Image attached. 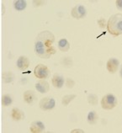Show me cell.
<instances>
[{
    "label": "cell",
    "instance_id": "obj_23",
    "mask_svg": "<svg viewBox=\"0 0 122 133\" xmlns=\"http://www.w3.org/2000/svg\"><path fill=\"white\" fill-rule=\"evenodd\" d=\"M116 7L117 9L122 11V0H117L116 2Z\"/></svg>",
    "mask_w": 122,
    "mask_h": 133
},
{
    "label": "cell",
    "instance_id": "obj_22",
    "mask_svg": "<svg viewBox=\"0 0 122 133\" xmlns=\"http://www.w3.org/2000/svg\"><path fill=\"white\" fill-rule=\"evenodd\" d=\"M74 84H75V82L73 81L72 79H71V78H67V88H72L73 86H74Z\"/></svg>",
    "mask_w": 122,
    "mask_h": 133
},
{
    "label": "cell",
    "instance_id": "obj_15",
    "mask_svg": "<svg viewBox=\"0 0 122 133\" xmlns=\"http://www.w3.org/2000/svg\"><path fill=\"white\" fill-rule=\"evenodd\" d=\"M27 6V3L25 0H16L13 2V8H15L17 11H23L25 9Z\"/></svg>",
    "mask_w": 122,
    "mask_h": 133
},
{
    "label": "cell",
    "instance_id": "obj_11",
    "mask_svg": "<svg viewBox=\"0 0 122 133\" xmlns=\"http://www.w3.org/2000/svg\"><path fill=\"white\" fill-rule=\"evenodd\" d=\"M23 99L27 104H32L36 100V94L33 90H26L23 94Z\"/></svg>",
    "mask_w": 122,
    "mask_h": 133
},
{
    "label": "cell",
    "instance_id": "obj_4",
    "mask_svg": "<svg viewBox=\"0 0 122 133\" xmlns=\"http://www.w3.org/2000/svg\"><path fill=\"white\" fill-rule=\"evenodd\" d=\"M34 74L38 79H46L50 76V70L46 65L38 64L34 69Z\"/></svg>",
    "mask_w": 122,
    "mask_h": 133
},
{
    "label": "cell",
    "instance_id": "obj_2",
    "mask_svg": "<svg viewBox=\"0 0 122 133\" xmlns=\"http://www.w3.org/2000/svg\"><path fill=\"white\" fill-rule=\"evenodd\" d=\"M107 30L114 36L122 35V14H116L110 16L107 21Z\"/></svg>",
    "mask_w": 122,
    "mask_h": 133
},
{
    "label": "cell",
    "instance_id": "obj_19",
    "mask_svg": "<svg viewBox=\"0 0 122 133\" xmlns=\"http://www.w3.org/2000/svg\"><path fill=\"white\" fill-rule=\"evenodd\" d=\"M76 98L75 94H68V95H65L62 99V103L64 106H67L69 104L72 102V100H73Z\"/></svg>",
    "mask_w": 122,
    "mask_h": 133
},
{
    "label": "cell",
    "instance_id": "obj_10",
    "mask_svg": "<svg viewBox=\"0 0 122 133\" xmlns=\"http://www.w3.org/2000/svg\"><path fill=\"white\" fill-rule=\"evenodd\" d=\"M45 131V125L40 121H35L30 125V131L33 133H40Z\"/></svg>",
    "mask_w": 122,
    "mask_h": 133
},
{
    "label": "cell",
    "instance_id": "obj_20",
    "mask_svg": "<svg viewBox=\"0 0 122 133\" xmlns=\"http://www.w3.org/2000/svg\"><path fill=\"white\" fill-rule=\"evenodd\" d=\"M88 101L89 104H92V105H96L98 104V96L93 94H89L88 97Z\"/></svg>",
    "mask_w": 122,
    "mask_h": 133
},
{
    "label": "cell",
    "instance_id": "obj_13",
    "mask_svg": "<svg viewBox=\"0 0 122 133\" xmlns=\"http://www.w3.org/2000/svg\"><path fill=\"white\" fill-rule=\"evenodd\" d=\"M11 117L13 121H22L24 119V114L21 110L18 109V108H13L11 110Z\"/></svg>",
    "mask_w": 122,
    "mask_h": 133
},
{
    "label": "cell",
    "instance_id": "obj_21",
    "mask_svg": "<svg viewBox=\"0 0 122 133\" xmlns=\"http://www.w3.org/2000/svg\"><path fill=\"white\" fill-rule=\"evenodd\" d=\"M98 24L100 29H104L105 27H107V21L104 19H99L98 20Z\"/></svg>",
    "mask_w": 122,
    "mask_h": 133
},
{
    "label": "cell",
    "instance_id": "obj_18",
    "mask_svg": "<svg viewBox=\"0 0 122 133\" xmlns=\"http://www.w3.org/2000/svg\"><path fill=\"white\" fill-rule=\"evenodd\" d=\"M13 79H15V76L11 72H5L3 73V80L4 83H9L13 82Z\"/></svg>",
    "mask_w": 122,
    "mask_h": 133
},
{
    "label": "cell",
    "instance_id": "obj_16",
    "mask_svg": "<svg viewBox=\"0 0 122 133\" xmlns=\"http://www.w3.org/2000/svg\"><path fill=\"white\" fill-rule=\"evenodd\" d=\"M87 120H88V122L90 125L96 124V122L98 121V115L96 113V111L94 110L90 111L88 114V116H87Z\"/></svg>",
    "mask_w": 122,
    "mask_h": 133
},
{
    "label": "cell",
    "instance_id": "obj_8",
    "mask_svg": "<svg viewBox=\"0 0 122 133\" xmlns=\"http://www.w3.org/2000/svg\"><path fill=\"white\" fill-rule=\"evenodd\" d=\"M35 87H36V89L40 94H46L50 90V86H49L48 82L43 79L39 80V81L36 83Z\"/></svg>",
    "mask_w": 122,
    "mask_h": 133
},
{
    "label": "cell",
    "instance_id": "obj_17",
    "mask_svg": "<svg viewBox=\"0 0 122 133\" xmlns=\"http://www.w3.org/2000/svg\"><path fill=\"white\" fill-rule=\"evenodd\" d=\"M13 103V99L10 94H6L2 97V104L3 106H9Z\"/></svg>",
    "mask_w": 122,
    "mask_h": 133
},
{
    "label": "cell",
    "instance_id": "obj_25",
    "mask_svg": "<svg viewBox=\"0 0 122 133\" xmlns=\"http://www.w3.org/2000/svg\"><path fill=\"white\" fill-rule=\"evenodd\" d=\"M120 78H122V66H120Z\"/></svg>",
    "mask_w": 122,
    "mask_h": 133
},
{
    "label": "cell",
    "instance_id": "obj_14",
    "mask_svg": "<svg viewBox=\"0 0 122 133\" xmlns=\"http://www.w3.org/2000/svg\"><path fill=\"white\" fill-rule=\"evenodd\" d=\"M57 46L59 48V50L62 51H67L69 49H70V43H69V41L63 38V39H61L60 41H58L57 43Z\"/></svg>",
    "mask_w": 122,
    "mask_h": 133
},
{
    "label": "cell",
    "instance_id": "obj_3",
    "mask_svg": "<svg viewBox=\"0 0 122 133\" xmlns=\"http://www.w3.org/2000/svg\"><path fill=\"white\" fill-rule=\"evenodd\" d=\"M117 105V98L112 94H107L102 98L101 106L104 110H112Z\"/></svg>",
    "mask_w": 122,
    "mask_h": 133
},
{
    "label": "cell",
    "instance_id": "obj_6",
    "mask_svg": "<svg viewBox=\"0 0 122 133\" xmlns=\"http://www.w3.org/2000/svg\"><path fill=\"white\" fill-rule=\"evenodd\" d=\"M87 15V10L85 7L82 4H78L72 8L71 11V15L76 19H80L84 18Z\"/></svg>",
    "mask_w": 122,
    "mask_h": 133
},
{
    "label": "cell",
    "instance_id": "obj_5",
    "mask_svg": "<svg viewBox=\"0 0 122 133\" xmlns=\"http://www.w3.org/2000/svg\"><path fill=\"white\" fill-rule=\"evenodd\" d=\"M40 108L43 110H53L56 106V100L51 97H45L39 103Z\"/></svg>",
    "mask_w": 122,
    "mask_h": 133
},
{
    "label": "cell",
    "instance_id": "obj_24",
    "mask_svg": "<svg viewBox=\"0 0 122 133\" xmlns=\"http://www.w3.org/2000/svg\"><path fill=\"white\" fill-rule=\"evenodd\" d=\"M43 3H45V2H41V1H33V4L35 7H39V6H41L43 4Z\"/></svg>",
    "mask_w": 122,
    "mask_h": 133
},
{
    "label": "cell",
    "instance_id": "obj_1",
    "mask_svg": "<svg viewBox=\"0 0 122 133\" xmlns=\"http://www.w3.org/2000/svg\"><path fill=\"white\" fill-rule=\"evenodd\" d=\"M55 36L51 31L44 30L37 36L35 42V52L40 58H50L56 53V49L53 46Z\"/></svg>",
    "mask_w": 122,
    "mask_h": 133
},
{
    "label": "cell",
    "instance_id": "obj_9",
    "mask_svg": "<svg viewBox=\"0 0 122 133\" xmlns=\"http://www.w3.org/2000/svg\"><path fill=\"white\" fill-rule=\"evenodd\" d=\"M16 66L19 70L24 71L26 70L30 66V60L29 58L24 57V56H20L16 62Z\"/></svg>",
    "mask_w": 122,
    "mask_h": 133
},
{
    "label": "cell",
    "instance_id": "obj_12",
    "mask_svg": "<svg viewBox=\"0 0 122 133\" xmlns=\"http://www.w3.org/2000/svg\"><path fill=\"white\" fill-rule=\"evenodd\" d=\"M65 79L63 78V76L56 74L53 76V78L51 79V83L56 89H61L62 86L64 85Z\"/></svg>",
    "mask_w": 122,
    "mask_h": 133
},
{
    "label": "cell",
    "instance_id": "obj_7",
    "mask_svg": "<svg viewBox=\"0 0 122 133\" xmlns=\"http://www.w3.org/2000/svg\"><path fill=\"white\" fill-rule=\"evenodd\" d=\"M119 66H120L119 60L117 58L111 57L107 61L106 68L110 73H114L118 70V68H119Z\"/></svg>",
    "mask_w": 122,
    "mask_h": 133
}]
</instances>
